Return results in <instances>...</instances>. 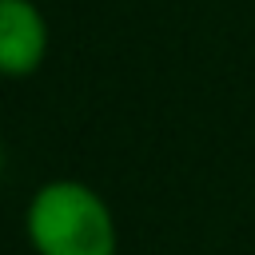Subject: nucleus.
I'll use <instances>...</instances> for the list:
<instances>
[{
    "mask_svg": "<svg viewBox=\"0 0 255 255\" xmlns=\"http://www.w3.org/2000/svg\"><path fill=\"white\" fill-rule=\"evenodd\" d=\"M48 52V24L32 0H0V76H28Z\"/></svg>",
    "mask_w": 255,
    "mask_h": 255,
    "instance_id": "f03ea898",
    "label": "nucleus"
},
{
    "mask_svg": "<svg viewBox=\"0 0 255 255\" xmlns=\"http://www.w3.org/2000/svg\"><path fill=\"white\" fill-rule=\"evenodd\" d=\"M28 239L40 255H116L108 203L76 179L44 183L28 207Z\"/></svg>",
    "mask_w": 255,
    "mask_h": 255,
    "instance_id": "f257e3e1",
    "label": "nucleus"
}]
</instances>
